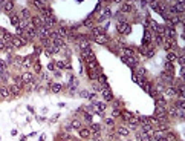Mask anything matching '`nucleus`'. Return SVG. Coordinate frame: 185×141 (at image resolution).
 I'll use <instances>...</instances> for the list:
<instances>
[{
  "mask_svg": "<svg viewBox=\"0 0 185 141\" xmlns=\"http://www.w3.org/2000/svg\"><path fill=\"white\" fill-rule=\"evenodd\" d=\"M116 29L121 35H129L132 32V25L129 22H124V23H118L116 25Z\"/></svg>",
  "mask_w": 185,
  "mask_h": 141,
  "instance_id": "obj_4",
  "label": "nucleus"
},
{
  "mask_svg": "<svg viewBox=\"0 0 185 141\" xmlns=\"http://www.w3.org/2000/svg\"><path fill=\"white\" fill-rule=\"evenodd\" d=\"M95 40V43H98V45H109L110 43V39L107 34H101V35H96V37H92Z\"/></svg>",
  "mask_w": 185,
  "mask_h": 141,
  "instance_id": "obj_9",
  "label": "nucleus"
},
{
  "mask_svg": "<svg viewBox=\"0 0 185 141\" xmlns=\"http://www.w3.org/2000/svg\"><path fill=\"white\" fill-rule=\"evenodd\" d=\"M14 8H15V5H14V2H11V0H6V2H3V5H2V9L6 14H12Z\"/></svg>",
  "mask_w": 185,
  "mask_h": 141,
  "instance_id": "obj_11",
  "label": "nucleus"
},
{
  "mask_svg": "<svg viewBox=\"0 0 185 141\" xmlns=\"http://www.w3.org/2000/svg\"><path fill=\"white\" fill-rule=\"evenodd\" d=\"M119 106H121V103H119V101H115V103H113V109H118Z\"/></svg>",
  "mask_w": 185,
  "mask_h": 141,
  "instance_id": "obj_51",
  "label": "nucleus"
},
{
  "mask_svg": "<svg viewBox=\"0 0 185 141\" xmlns=\"http://www.w3.org/2000/svg\"><path fill=\"white\" fill-rule=\"evenodd\" d=\"M32 65H34L32 57H26V58H23V61H22V68H23V69H29V68H32Z\"/></svg>",
  "mask_w": 185,
  "mask_h": 141,
  "instance_id": "obj_25",
  "label": "nucleus"
},
{
  "mask_svg": "<svg viewBox=\"0 0 185 141\" xmlns=\"http://www.w3.org/2000/svg\"><path fill=\"white\" fill-rule=\"evenodd\" d=\"M164 72H165V74H170V75H174V66H173V63H170V61H165Z\"/></svg>",
  "mask_w": 185,
  "mask_h": 141,
  "instance_id": "obj_24",
  "label": "nucleus"
},
{
  "mask_svg": "<svg viewBox=\"0 0 185 141\" xmlns=\"http://www.w3.org/2000/svg\"><path fill=\"white\" fill-rule=\"evenodd\" d=\"M40 15H41V17H45V19H46V17L54 15V12H52V9H51L49 6H45V8H43V9L40 11Z\"/></svg>",
  "mask_w": 185,
  "mask_h": 141,
  "instance_id": "obj_29",
  "label": "nucleus"
},
{
  "mask_svg": "<svg viewBox=\"0 0 185 141\" xmlns=\"http://www.w3.org/2000/svg\"><path fill=\"white\" fill-rule=\"evenodd\" d=\"M164 95H165V98H174L176 97V87L174 86H167L164 89Z\"/></svg>",
  "mask_w": 185,
  "mask_h": 141,
  "instance_id": "obj_18",
  "label": "nucleus"
},
{
  "mask_svg": "<svg viewBox=\"0 0 185 141\" xmlns=\"http://www.w3.org/2000/svg\"><path fill=\"white\" fill-rule=\"evenodd\" d=\"M110 15H112L110 8H109V6H104L103 9H101V14H100V17H98L96 20H98V22H104V20H107Z\"/></svg>",
  "mask_w": 185,
  "mask_h": 141,
  "instance_id": "obj_10",
  "label": "nucleus"
},
{
  "mask_svg": "<svg viewBox=\"0 0 185 141\" xmlns=\"http://www.w3.org/2000/svg\"><path fill=\"white\" fill-rule=\"evenodd\" d=\"M116 135L118 137H129L130 130H129L127 126H119V127H116Z\"/></svg>",
  "mask_w": 185,
  "mask_h": 141,
  "instance_id": "obj_20",
  "label": "nucleus"
},
{
  "mask_svg": "<svg viewBox=\"0 0 185 141\" xmlns=\"http://www.w3.org/2000/svg\"><path fill=\"white\" fill-rule=\"evenodd\" d=\"M178 61H179L181 68H184V65H185V57H184V55H179V54H178Z\"/></svg>",
  "mask_w": 185,
  "mask_h": 141,
  "instance_id": "obj_46",
  "label": "nucleus"
},
{
  "mask_svg": "<svg viewBox=\"0 0 185 141\" xmlns=\"http://www.w3.org/2000/svg\"><path fill=\"white\" fill-rule=\"evenodd\" d=\"M101 94H103L106 101H112L113 100V94L110 91V87H101Z\"/></svg>",
  "mask_w": 185,
  "mask_h": 141,
  "instance_id": "obj_19",
  "label": "nucleus"
},
{
  "mask_svg": "<svg viewBox=\"0 0 185 141\" xmlns=\"http://www.w3.org/2000/svg\"><path fill=\"white\" fill-rule=\"evenodd\" d=\"M153 40H155V43H156L158 46H162V45H164V41H165V37H162V35H156V34H155V39H153Z\"/></svg>",
  "mask_w": 185,
  "mask_h": 141,
  "instance_id": "obj_37",
  "label": "nucleus"
},
{
  "mask_svg": "<svg viewBox=\"0 0 185 141\" xmlns=\"http://www.w3.org/2000/svg\"><path fill=\"white\" fill-rule=\"evenodd\" d=\"M92 25H93V20L92 19H87L83 22V26H89V28H92Z\"/></svg>",
  "mask_w": 185,
  "mask_h": 141,
  "instance_id": "obj_47",
  "label": "nucleus"
},
{
  "mask_svg": "<svg viewBox=\"0 0 185 141\" xmlns=\"http://www.w3.org/2000/svg\"><path fill=\"white\" fill-rule=\"evenodd\" d=\"M80 60H81V61H87V63H90V61H95V60H96L95 52H93L90 48L81 51V58H80Z\"/></svg>",
  "mask_w": 185,
  "mask_h": 141,
  "instance_id": "obj_3",
  "label": "nucleus"
},
{
  "mask_svg": "<svg viewBox=\"0 0 185 141\" xmlns=\"http://www.w3.org/2000/svg\"><path fill=\"white\" fill-rule=\"evenodd\" d=\"M165 140L167 141H176V140H178V137H176V134H173V132H167V134H165Z\"/></svg>",
  "mask_w": 185,
  "mask_h": 141,
  "instance_id": "obj_38",
  "label": "nucleus"
},
{
  "mask_svg": "<svg viewBox=\"0 0 185 141\" xmlns=\"http://www.w3.org/2000/svg\"><path fill=\"white\" fill-rule=\"evenodd\" d=\"M98 81L101 83V87H109V84H107V77H106L104 74H100V75H98Z\"/></svg>",
  "mask_w": 185,
  "mask_h": 141,
  "instance_id": "obj_34",
  "label": "nucleus"
},
{
  "mask_svg": "<svg viewBox=\"0 0 185 141\" xmlns=\"http://www.w3.org/2000/svg\"><path fill=\"white\" fill-rule=\"evenodd\" d=\"M135 75H138V77H145V75H147V69H145V68H141V66H136V68H135Z\"/></svg>",
  "mask_w": 185,
  "mask_h": 141,
  "instance_id": "obj_32",
  "label": "nucleus"
},
{
  "mask_svg": "<svg viewBox=\"0 0 185 141\" xmlns=\"http://www.w3.org/2000/svg\"><path fill=\"white\" fill-rule=\"evenodd\" d=\"M14 84H15V86H20V87H23V86H25V84H23V81H22V77H20V75L14 77Z\"/></svg>",
  "mask_w": 185,
  "mask_h": 141,
  "instance_id": "obj_41",
  "label": "nucleus"
},
{
  "mask_svg": "<svg viewBox=\"0 0 185 141\" xmlns=\"http://www.w3.org/2000/svg\"><path fill=\"white\" fill-rule=\"evenodd\" d=\"M133 11V6H132V3L129 2H124V3H121V8H119V12L121 14H126V12H132Z\"/></svg>",
  "mask_w": 185,
  "mask_h": 141,
  "instance_id": "obj_21",
  "label": "nucleus"
},
{
  "mask_svg": "<svg viewBox=\"0 0 185 141\" xmlns=\"http://www.w3.org/2000/svg\"><path fill=\"white\" fill-rule=\"evenodd\" d=\"M155 55V49L153 48H147V51H145V57L147 58H152Z\"/></svg>",
  "mask_w": 185,
  "mask_h": 141,
  "instance_id": "obj_43",
  "label": "nucleus"
},
{
  "mask_svg": "<svg viewBox=\"0 0 185 141\" xmlns=\"http://www.w3.org/2000/svg\"><path fill=\"white\" fill-rule=\"evenodd\" d=\"M173 106H174L176 109H185V101H184V100H178Z\"/></svg>",
  "mask_w": 185,
  "mask_h": 141,
  "instance_id": "obj_39",
  "label": "nucleus"
},
{
  "mask_svg": "<svg viewBox=\"0 0 185 141\" xmlns=\"http://www.w3.org/2000/svg\"><path fill=\"white\" fill-rule=\"evenodd\" d=\"M118 117H121V110H119V109H113V112H112V118H118Z\"/></svg>",
  "mask_w": 185,
  "mask_h": 141,
  "instance_id": "obj_45",
  "label": "nucleus"
},
{
  "mask_svg": "<svg viewBox=\"0 0 185 141\" xmlns=\"http://www.w3.org/2000/svg\"><path fill=\"white\" fill-rule=\"evenodd\" d=\"M70 127H72V129H77V130H80V129L83 127V124H81V121H80V120L74 118L72 121H70Z\"/></svg>",
  "mask_w": 185,
  "mask_h": 141,
  "instance_id": "obj_33",
  "label": "nucleus"
},
{
  "mask_svg": "<svg viewBox=\"0 0 185 141\" xmlns=\"http://www.w3.org/2000/svg\"><path fill=\"white\" fill-rule=\"evenodd\" d=\"M57 25V19H55V15H51V17H43V26H46L48 29H51L52 31V28Z\"/></svg>",
  "mask_w": 185,
  "mask_h": 141,
  "instance_id": "obj_8",
  "label": "nucleus"
},
{
  "mask_svg": "<svg viewBox=\"0 0 185 141\" xmlns=\"http://www.w3.org/2000/svg\"><path fill=\"white\" fill-rule=\"evenodd\" d=\"M92 106H93V112H96V113H103L106 110V108H107V104H106L104 101H96Z\"/></svg>",
  "mask_w": 185,
  "mask_h": 141,
  "instance_id": "obj_14",
  "label": "nucleus"
},
{
  "mask_svg": "<svg viewBox=\"0 0 185 141\" xmlns=\"http://www.w3.org/2000/svg\"><path fill=\"white\" fill-rule=\"evenodd\" d=\"M119 52H121V57H136V55H135V49H133V48L122 46Z\"/></svg>",
  "mask_w": 185,
  "mask_h": 141,
  "instance_id": "obj_16",
  "label": "nucleus"
},
{
  "mask_svg": "<svg viewBox=\"0 0 185 141\" xmlns=\"http://www.w3.org/2000/svg\"><path fill=\"white\" fill-rule=\"evenodd\" d=\"M28 41L29 40L26 39L25 35H22V37H19V35H12V46H14V49L26 46V45H28Z\"/></svg>",
  "mask_w": 185,
  "mask_h": 141,
  "instance_id": "obj_2",
  "label": "nucleus"
},
{
  "mask_svg": "<svg viewBox=\"0 0 185 141\" xmlns=\"http://www.w3.org/2000/svg\"><path fill=\"white\" fill-rule=\"evenodd\" d=\"M159 81H161V84L164 83V86L167 87V86H173L174 78H173V75H170V74H165V72H162V74L159 75Z\"/></svg>",
  "mask_w": 185,
  "mask_h": 141,
  "instance_id": "obj_6",
  "label": "nucleus"
},
{
  "mask_svg": "<svg viewBox=\"0 0 185 141\" xmlns=\"http://www.w3.org/2000/svg\"><path fill=\"white\" fill-rule=\"evenodd\" d=\"M9 91H11V97H19V95L23 92V87L15 86V84H11V86H9Z\"/></svg>",
  "mask_w": 185,
  "mask_h": 141,
  "instance_id": "obj_22",
  "label": "nucleus"
},
{
  "mask_svg": "<svg viewBox=\"0 0 185 141\" xmlns=\"http://www.w3.org/2000/svg\"><path fill=\"white\" fill-rule=\"evenodd\" d=\"M57 34L60 35L61 39L69 37V29H67V28H64V26H60V28H58V31H57Z\"/></svg>",
  "mask_w": 185,
  "mask_h": 141,
  "instance_id": "obj_31",
  "label": "nucleus"
},
{
  "mask_svg": "<svg viewBox=\"0 0 185 141\" xmlns=\"http://www.w3.org/2000/svg\"><path fill=\"white\" fill-rule=\"evenodd\" d=\"M121 60L130 68H136L138 66V58L136 57H121Z\"/></svg>",
  "mask_w": 185,
  "mask_h": 141,
  "instance_id": "obj_15",
  "label": "nucleus"
},
{
  "mask_svg": "<svg viewBox=\"0 0 185 141\" xmlns=\"http://www.w3.org/2000/svg\"><path fill=\"white\" fill-rule=\"evenodd\" d=\"M32 68H34L35 72H41V65H40V61H38V60H37V61H34Z\"/></svg>",
  "mask_w": 185,
  "mask_h": 141,
  "instance_id": "obj_42",
  "label": "nucleus"
},
{
  "mask_svg": "<svg viewBox=\"0 0 185 141\" xmlns=\"http://www.w3.org/2000/svg\"><path fill=\"white\" fill-rule=\"evenodd\" d=\"M3 49H5V43L0 40V51H3Z\"/></svg>",
  "mask_w": 185,
  "mask_h": 141,
  "instance_id": "obj_52",
  "label": "nucleus"
},
{
  "mask_svg": "<svg viewBox=\"0 0 185 141\" xmlns=\"http://www.w3.org/2000/svg\"><path fill=\"white\" fill-rule=\"evenodd\" d=\"M106 124H107V126H115V120H113V118H106Z\"/></svg>",
  "mask_w": 185,
  "mask_h": 141,
  "instance_id": "obj_48",
  "label": "nucleus"
},
{
  "mask_svg": "<svg viewBox=\"0 0 185 141\" xmlns=\"http://www.w3.org/2000/svg\"><path fill=\"white\" fill-rule=\"evenodd\" d=\"M11 98V91L8 86H0V100H8Z\"/></svg>",
  "mask_w": 185,
  "mask_h": 141,
  "instance_id": "obj_13",
  "label": "nucleus"
},
{
  "mask_svg": "<svg viewBox=\"0 0 185 141\" xmlns=\"http://www.w3.org/2000/svg\"><path fill=\"white\" fill-rule=\"evenodd\" d=\"M173 9H174L176 15H181L185 11V3L184 2H174L173 3Z\"/></svg>",
  "mask_w": 185,
  "mask_h": 141,
  "instance_id": "obj_17",
  "label": "nucleus"
},
{
  "mask_svg": "<svg viewBox=\"0 0 185 141\" xmlns=\"http://www.w3.org/2000/svg\"><path fill=\"white\" fill-rule=\"evenodd\" d=\"M9 19H11V23L17 28V26H19V23H20V15H19V14H11Z\"/></svg>",
  "mask_w": 185,
  "mask_h": 141,
  "instance_id": "obj_36",
  "label": "nucleus"
},
{
  "mask_svg": "<svg viewBox=\"0 0 185 141\" xmlns=\"http://www.w3.org/2000/svg\"><path fill=\"white\" fill-rule=\"evenodd\" d=\"M48 69L49 70H55V61H51V63L48 65Z\"/></svg>",
  "mask_w": 185,
  "mask_h": 141,
  "instance_id": "obj_50",
  "label": "nucleus"
},
{
  "mask_svg": "<svg viewBox=\"0 0 185 141\" xmlns=\"http://www.w3.org/2000/svg\"><path fill=\"white\" fill-rule=\"evenodd\" d=\"M37 37H38L40 40L51 39V29H48L46 26H41V28H37Z\"/></svg>",
  "mask_w": 185,
  "mask_h": 141,
  "instance_id": "obj_7",
  "label": "nucleus"
},
{
  "mask_svg": "<svg viewBox=\"0 0 185 141\" xmlns=\"http://www.w3.org/2000/svg\"><path fill=\"white\" fill-rule=\"evenodd\" d=\"M80 137L83 138V140H86V138H90V129H87V127H81L80 130Z\"/></svg>",
  "mask_w": 185,
  "mask_h": 141,
  "instance_id": "obj_30",
  "label": "nucleus"
},
{
  "mask_svg": "<svg viewBox=\"0 0 185 141\" xmlns=\"http://www.w3.org/2000/svg\"><path fill=\"white\" fill-rule=\"evenodd\" d=\"M90 32H92V37H96V35L106 34V29H104V28H101V26H92Z\"/></svg>",
  "mask_w": 185,
  "mask_h": 141,
  "instance_id": "obj_23",
  "label": "nucleus"
},
{
  "mask_svg": "<svg viewBox=\"0 0 185 141\" xmlns=\"http://www.w3.org/2000/svg\"><path fill=\"white\" fill-rule=\"evenodd\" d=\"M32 5H34L35 8H37V9H38V11H41V9H43V8H45V6H46V2H32Z\"/></svg>",
  "mask_w": 185,
  "mask_h": 141,
  "instance_id": "obj_40",
  "label": "nucleus"
},
{
  "mask_svg": "<svg viewBox=\"0 0 185 141\" xmlns=\"http://www.w3.org/2000/svg\"><path fill=\"white\" fill-rule=\"evenodd\" d=\"M89 129H90V135L92 134H101V124H98V123H92Z\"/></svg>",
  "mask_w": 185,
  "mask_h": 141,
  "instance_id": "obj_27",
  "label": "nucleus"
},
{
  "mask_svg": "<svg viewBox=\"0 0 185 141\" xmlns=\"http://www.w3.org/2000/svg\"><path fill=\"white\" fill-rule=\"evenodd\" d=\"M156 106L158 108H167V100L164 97H158L156 98Z\"/></svg>",
  "mask_w": 185,
  "mask_h": 141,
  "instance_id": "obj_35",
  "label": "nucleus"
},
{
  "mask_svg": "<svg viewBox=\"0 0 185 141\" xmlns=\"http://www.w3.org/2000/svg\"><path fill=\"white\" fill-rule=\"evenodd\" d=\"M80 97H83V98H89L90 94L87 92V91H81V92H80Z\"/></svg>",
  "mask_w": 185,
  "mask_h": 141,
  "instance_id": "obj_49",
  "label": "nucleus"
},
{
  "mask_svg": "<svg viewBox=\"0 0 185 141\" xmlns=\"http://www.w3.org/2000/svg\"><path fill=\"white\" fill-rule=\"evenodd\" d=\"M49 86H51V91L54 94H60L63 91V84H60V83H51Z\"/></svg>",
  "mask_w": 185,
  "mask_h": 141,
  "instance_id": "obj_26",
  "label": "nucleus"
},
{
  "mask_svg": "<svg viewBox=\"0 0 185 141\" xmlns=\"http://www.w3.org/2000/svg\"><path fill=\"white\" fill-rule=\"evenodd\" d=\"M176 141H181V140H176Z\"/></svg>",
  "mask_w": 185,
  "mask_h": 141,
  "instance_id": "obj_53",
  "label": "nucleus"
},
{
  "mask_svg": "<svg viewBox=\"0 0 185 141\" xmlns=\"http://www.w3.org/2000/svg\"><path fill=\"white\" fill-rule=\"evenodd\" d=\"M77 41H78V48H80L81 51L89 49V48H90V40L87 39L86 35H80V37L77 39Z\"/></svg>",
  "mask_w": 185,
  "mask_h": 141,
  "instance_id": "obj_5",
  "label": "nucleus"
},
{
  "mask_svg": "<svg viewBox=\"0 0 185 141\" xmlns=\"http://www.w3.org/2000/svg\"><path fill=\"white\" fill-rule=\"evenodd\" d=\"M20 77H22V81H23L25 86H26V84H29V83H32V81H34V78H35L34 74H32V72H28V70H26V72H23Z\"/></svg>",
  "mask_w": 185,
  "mask_h": 141,
  "instance_id": "obj_12",
  "label": "nucleus"
},
{
  "mask_svg": "<svg viewBox=\"0 0 185 141\" xmlns=\"http://www.w3.org/2000/svg\"><path fill=\"white\" fill-rule=\"evenodd\" d=\"M83 118H84L86 123H90V124H92V115H90L89 112H84V113H83Z\"/></svg>",
  "mask_w": 185,
  "mask_h": 141,
  "instance_id": "obj_44",
  "label": "nucleus"
},
{
  "mask_svg": "<svg viewBox=\"0 0 185 141\" xmlns=\"http://www.w3.org/2000/svg\"><path fill=\"white\" fill-rule=\"evenodd\" d=\"M155 117L159 123H168V115H167V108H158L155 109Z\"/></svg>",
  "mask_w": 185,
  "mask_h": 141,
  "instance_id": "obj_1",
  "label": "nucleus"
},
{
  "mask_svg": "<svg viewBox=\"0 0 185 141\" xmlns=\"http://www.w3.org/2000/svg\"><path fill=\"white\" fill-rule=\"evenodd\" d=\"M176 60H178V54H176L174 51H168V52H167V61H170V63H174Z\"/></svg>",
  "mask_w": 185,
  "mask_h": 141,
  "instance_id": "obj_28",
  "label": "nucleus"
}]
</instances>
